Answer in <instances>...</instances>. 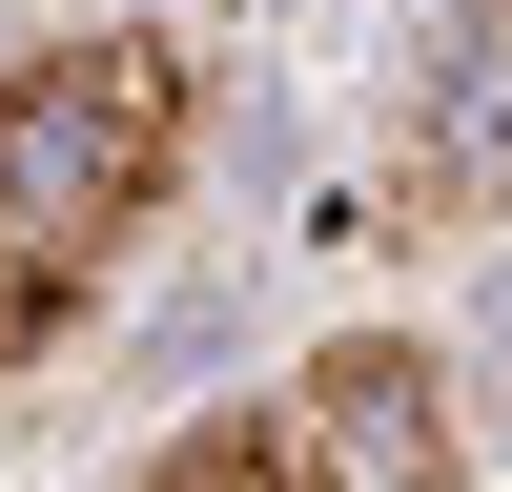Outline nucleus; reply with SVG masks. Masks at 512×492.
<instances>
[{
	"label": "nucleus",
	"mask_w": 512,
	"mask_h": 492,
	"mask_svg": "<svg viewBox=\"0 0 512 492\" xmlns=\"http://www.w3.org/2000/svg\"><path fill=\"white\" fill-rule=\"evenodd\" d=\"M185 123H205V82H185L164 21H82V41H41V62H0V246L103 267V246L185 185Z\"/></svg>",
	"instance_id": "nucleus-1"
},
{
	"label": "nucleus",
	"mask_w": 512,
	"mask_h": 492,
	"mask_svg": "<svg viewBox=\"0 0 512 492\" xmlns=\"http://www.w3.org/2000/svg\"><path fill=\"white\" fill-rule=\"evenodd\" d=\"M390 226H512V0H451L390 103Z\"/></svg>",
	"instance_id": "nucleus-2"
},
{
	"label": "nucleus",
	"mask_w": 512,
	"mask_h": 492,
	"mask_svg": "<svg viewBox=\"0 0 512 492\" xmlns=\"http://www.w3.org/2000/svg\"><path fill=\"white\" fill-rule=\"evenodd\" d=\"M308 451L349 492H451V390H431V349H410V328H349V349H308Z\"/></svg>",
	"instance_id": "nucleus-3"
},
{
	"label": "nucleus",
	"mask_w": 512,
	"mask_h": 492,
	"mask_svg": "<svg viewBox=\"0 0 512 492\" xmlns=\"http://www.w3.org/2000/svg\"><path fill=\"white\" fill-rule=\"evenodd\" d=\"M123 492H349V472L308 451V410H205V431H164Z\"/></svg>",
	"instance_id": "nucleus-4"
},
{
	"label": "nucleus",
	"mask_w": 512,
	"mask_h": 492,
	"mask_svg": "<svg viewBox=\"0 0 512 492\" xmlns=\"http://www.w3.org/2000/svg\"><path fill=\"white\" fill-rule=\"evenodd\" d=\"M62 328H82V267L62 246H0V369H41Z\"/></svg>",
	"instance_id": "nucleus-5"
}]
</instances>
